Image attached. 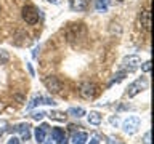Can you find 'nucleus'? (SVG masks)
Wrapping results in <instances>:
<instances>
[{
  "label": "nucleus",
  "instance_id": "nucleus-24",
  "mask_svg": "<svg viewBox=\"0 0 154 144\" xmlns=\"http://www.w3.org/2000/svg\"><path fill=\"white\" fill-rule=\"evenodd\" d=\"M42 104H48V106H55L56 103H55V101H53L51 98H47V96H43V103Z\"/></svg>",
  "mask_w": 154,
  "mask_h": 144
},
{
  "label": "nucleus",
  "instance_id": "nucleus-7",
  "mask_svg": "<svg viewBox=\"0 0 154 144\" xmlns=\"http://www.w3.org/2000/svg\"><path fill=\"white\" fill-rule=\"evenodd\" d=\"M14 131H18L21 134L23 141H29V138H31V125L29 123H19L14 127Z\"/></svg>",
  "mask_w": 154,
  "mask_h": 144
},
{
  "label": "nucleus",
  "instance_id": "nucleus-4",
  "mask_svg": "<svg viewBox=\"0 0 154 144\" xmlns=\"http://www.w3.org/2000/svg\"><path fill=\"white\" fill-rule=\"evenodd\" d=\"M79 93H80L82 98H85V99H93L95 94H96V85L90 83V82H85V83L80 85Z\"/></svg>",
  "mask_w": 154,
  "mask_h": 144
},
{
  "label": "nucleus",
  "instance_id": "nucleus-9",
  "mask_svg": "<svg viewBox=\"0 0 154 144\" xmlns=\"http://www.w3.org/2000/svg\"><path fill=\"white\" fill-rule=\"evenodd\" d=\"M140 22L146 31H149V27H151V13H149V10H143L140 13Z\"/></svg>",
  "mask_w": 154,
  "mask_h": 144
},
{
  "label": "nucleus",
  "instance_id": "nucleus-32",
  "mask_svg": "<svg viewBox=\"0 0 154 144\" xmlns=\"http://www.w3.org/2000/svg\"><path fill=\"white\" fill-rule=\"evenodd\" d=\"M45 144H53V139H51V136L47 139V142H45Z\"/></svg>",
  "mask_w": 154,
  "mask_h": 144
},
{
  "label": "nucleus",
  "instance_id": "nucleus-28",
  "mask_svg": "<svg viewBox=\"0 0 154 144\" xmlns=\"http://www.w3.org/2000/svg\"><path fill=\"white\" fill-rule=\"evenodd\" d=\"M88 144H100V141H98V139H96V138H91Z\"/></svg>",
  "mask_w": 154,
  "mask_h": 144
},
{
  "label": "nucleus",
  "instance_id": "nucleus-25",
  "mask_svg": "<svg viewBox=\"0 0 154 144\" xmlns=\"http://www.w3.org/2000/svg\"><path fill=\"white\" fill-rule=\"evenodd\" d=\"M8 144H19V139L13 136V138H10V139H8Z\"/></svg>",
  "mask_w": 154,
  "mask_h": 144
},
{
  "label": "nucleus",
  "instance_id": "nucleus-29",
  "mask_svg": "<svg viewBox=\"0 0 154 144\" xmlns=\"http://www.w3.org/2000/svg\"><path fill=\"white\" fill-rule=\"evenodd\" d=\"M27 69H29V74L34 77V69H32V66H31V64H27Z\"/></svg>",
  "mask_w": 154,
  "mask_h": 144
},
{
  "label": "nucleus",
  "instance_id": "nucleus-10",
  "mask_svg": "<svg viewBox=\"0 0 154 144\" xmlns=\"http://www.w3.org/2000/svg\"><path fill=\"white\" fill-rule=\"evenodd\" d=\"M88 7V0H71V10L74 11H85Z\"/></svg>",
  "mask_w": 154,
  "mask_h": 144
},
{
  "label": "nucleus",
  "instance_id": "nucleus-5",
  "mask_svg": "<svg viewBox=\"0 0 154 144\" xmlns=\"http://www.w3.org/2000/svg\"><path fill=\"white\" fill-rule=\"evenodd\" d=\"M140 64H141V61H140V58L135 56V55L124 58V61H122V67L125 69V72H127V70H128V72H133Z\"/></svg>",
  "mask_w": 154,
  "mask_h": 144
},
{
  "label": "nucleus",
  "instance_id": "nucleus-21",
  "mask_svg": "<svg viewBox=\"0 0 154 144\" xmlns=\"http://www.w3.org/2000/svg\"><path fill=\"white\" fill-rule=\"evenodd\" d=\"M7 128H8V122L7 120H0V136L7 131Z\"/></svg>",
  "mask_w": 154,
  "mask_h": 144
},
{
  "label": "nucleus",
  "instance_id": "nucleus-2",
  "mask_svg": "<svg viewBox=\"0 0 154 144\" xmlns=\"http://www.w3.org/2000/svg\"><path fill=\"white\" fill-rule=\"evenodd\" d=\"M140 123H141L140 117H137V115H132V117H128V118H125V120H124L122 128H124V131H125V133L133 134V133L140 128Z\"/></svg>",
  "mask_w": 154,
  "mask_h": 144
},
{
  "label": "nucleus",
  "instance_id": "nucleus-16",
  "mask_svg": "<svg viewBox=\"0 0 154 144\" xmlns=\"http://www.w3.org/2000/svg\"><path fill=\"white\" fill-rule=\"evenodd\" d=\"M42 103H43V96H42V94H38V96H34V99H32L31 103L27 104V109L31 110V109H34V107H35L37 104H42Z\"/></svg>",
  "mask_w": 154,
  "mask_h": 144
},
{
  "label": "nucleus",
  "instance_id": "nucleus-1",
  "mask_svg": "<svg viewBox=\"0 0 154 144\" xmlns=\"http://www.w3.org/2000/svg\"><path fill=\"white\" fill-rule=\"evenodd\" d=\"M23 19L27 24H35L38 21V10L32 5H26L23 7Z\"/></svg>",
  "mask_w": 154,
  "mask_h": 144
},
{
  "label": "nucleus",
  "instance_id": "nucleus-6",
  "mask_svg": "<svg viewBox=\"0 0 154 144\" xmlns=\"http://www.w3.org/2000/svg\"><path fill=\"white\" fill-rule=\"evenodd\" d=\"M43 83H45V86H47V90L50 91V93H58V91L61 90V82L56 79V77H53V75H50V77H47L45 80H43Z\"/></svg>",
  "mask_w": 154,
  "mask_h": 144
},
{
  "label": "nucleus",
  "instance_id": "nucleus-20",
  "mask_svg": "<svg viewBox=\"0 0 154 144\" xmlns=\"http://www.w3.org/2000/svg\"><path fill=\"white\" fill-rule=\"evenodd\" d=\"M45 115H47V112H43V110H35V112H32V118L34 120H42Z\"/></svg>",
  "mask_w": 154,
  "mask_h": 144
},
{
  "label": "nucleus",
  "instance_id": "nucleus-3",
  "mask_svg": "<svg viewBox=\"0 0 154 144\" xmlns=\"http://www.w3.org/2000/svg\"><path fill=\"white\" fill-rule=\"evenodd\" d=\"M146 85H148L146 79H138V80H135L132 85H128V90H127L128 98H133V96H137L138 93H141V91L146 88Z\"/></svg>",
  "mask_w": 154,
  "mask_h": 144
},
{
  "label": "nucleus",
  "instance_id": "nucleus-31",
  "mask_svg": "<svg viewBox=\"0 0 154 144\" xmlns=\"http://www.w3.org/2000/svg\"><path fill=\"white\" fill-rule=\"evenodd\" d=\"M109 144H120V142L117 141V139H116V141H114V139H112V138H111V139H109Z\"/></svg>",
  "mask_w": 154,
  "mask_h": 144
},
{
  "label": "nucleus",
  "instance_id": "nucleus-22",
  "mask_svg": "<svg viewBox=\"0 0 154 144\" xmlns=\"http://www.w3.org/2000/svg\"><path fill=\"white\" fill-rule=\"evenodd\" d=\"M141 70H143V72H146V74H148V72L151 70V61H146V62H143V66H141Z\"/></svg>",
  "mask_w": 154,
  "mask_h": 144
},
{
  "label": "nucleus",
  "instance_id": "nucleus-30",
  "mask_svg": "<svg viewBox=\"0 0 154 144\" xmlns=\"http://www.w3.org/2000/svg\"><path fill=\"white\" fill-rule=\"evenodd\" d=\"M37 51H38V46H35V48H34V51H32V56L34 58H37Z\"/></svg>",
  "mask_w": 154,
  "mask_h": 144
},
{
  "label": "nucleus",
  "instance_id": "nucleus-12",
  "mask_svg": "<svg viewBox=\"0 0 154 144\" xmlns=\"http://www.w3.org/2000/svg\"><path fill=\"white\" fill-rule=\"evenodd\" d=\"M67 114L72 115V117H75V118H80V117H84V115H85V109L84 107H69Z\"/></svg>",
  "mask_w": 154,
  "mask_h": 144
},
{
  "label": "nucleus",
  "instance_id": "nucleus-18",
  "mask_svg": "<svg viewBox=\"0 0 154 144\" xmlns=\"http://www.w3.org/2000/svg\"><path fill=\"white\" fill-rule=\"evenodd\" d=\"M125 75H127V72H125V70H120L119 74H116V75H114V79L109 82V85H112V83H119L120 80H124V77H125Z\"/></svg>",
  "mask_w": 154,
  "mask_h": 144
},
{
  "label": "nucleus",
  "instance_id": "nucleus-15",
  "mask_svg": "<svg viewBox=\"0 0 154 144\" xmlns=\"http://www.w3.org/2000/svg\"><path fill=\"white\" fill-rule=\"evenodd\" d=\"M66 134H64V131H63L61 128H53L51 130V139L53 141H60V139H63Z\"/></svg>",
  "mask_w": 154,
  "mask_h": 144
},
{
  "label": "nucleus",
  "instance_id": "nucleus-27",
  "mask_svg": "<svg viewBox=\"0 0 154 144\" xmlns=\"http://www.w3.org/2000/svg\"><path fill=\"white\" fill-rule=\"evenodd\" d=\"M58 144H69V142H67V139H66V136L64 138H63V139H60V141H56Z\"/></svg>",
  "mask_w": 154,
  "mask_h": 144
},
{
  "label": "nucleus",
  "instance_id": "nucleus-33",
  "mask_svg": "<svg viewBox=\"0 0 154 144\" xmlns=\"http://www.w3.org/2000/svg\"><path fill=\"white\" fill-rule=\"evenodd\" d=\"M50 2H51V3H56V0H50Z\"/></svg>",
  "mask_w": 154,
  "mask_h": 144
},
{
  "label": "nucleus",
  "instance_id": "nucleus-23",
  "mask_svg": "<svg viewBox=\"0 0 154 144\" xmlns=\"http://www.w3.org/2000/svg\"><path fill=\"white\" fill-rule=\"evenodd\" d=\"M143 142H144V144H151V133H149V131L144 133V136H143Z\"/></svg>",
  "mask_w": 154,
  "mask_h": 144
},
{
  "label": "nucleus",
  "instance_id": "nucleus-13",
  "mask_svg": "<svg viewBox=\"0 0 154 144\" xmlns=\"http://www.w3.org/2000/svg\"><path fill=\"white\" fill-rule=\"evenodd\" d=\"M108 5H109V0H95V8L100 13H104L108 10Z\"/></svg>",
  "mask_w": 154,
  "mask_h": 144
},
{
  "label": "nucleus",
  "instance_id": "nucleus-19",
  "mask_svg": "<svg viewBox=\"0 0 154 144\" xmlns=\"http://www.w3.org/2000/svg\"><path fill=\"white\" fill-rule=\"evenodd\" d=\"M10 59V55H8V51H5V50H0V64H7Z\"/></svg>",
  "mask_w": 154,
  "mask_h": 144
},
{
  "label": "nucleus",
  "instance_id": "nucleus-14",
  "mask_svg": "<svg viewBox=\"0 0 154 144\" xmlns=\"http://www.w3.org/2000/svg\"><path fill=\"white\" fill-rule=\"evenodd\" d=\"M88 123L90 125H100L101 123V115L98 112H90L88 114Z\"/></svg>",
  "mask_w": 154,
  "mask_h": 144
},
{
  "label": "nucleus",
  "instance_id": "nucleus-17",
  "mask_svg": "<svg viewBox=\"0 0 154 144\" xmlns=\"http://www.w3.org/2000/svg\"><path fill=\"white\" fill-rule=\"evenodd\" d=\"M48 115H50L51 120H58V122H64V120H66V115L61 114V112H50Z\"/></svg>",
  "mask_w": 154,
  "mask_h": 144
},
{
  "label": "nucleus",
  "instance_id": "nucleus-8",
  "mask_svg": "<svg viewBox=\"0 0 154 144\" xmlns=\"http://www.w3.org/2000/svg\"><path fill=\"white\" fill-rule=\"evenodd\" d=\"M47 131H48V125H47V123H42L38 128H35V139H37V142H38V144L45 142Z\"/></svg>",
  "mask_w": 154,
  "mask_h": 144
},
{
  "label": "nucleus",
  "instance_id": "nucleus-26",
  "mask_svg": "<svg viewBox=\"0 0 154 144\" xmlns=\"http://www.w3.org/2000/svg\"><path fill=\"white\" fill-rule=\"evenodd\" d=\"M111 123L117 127V125H119V118H117V117H111Z\"/></svg>",
  "mask_w": 154,
  "mask_h": 144
},
{
  "label": "nucleus",
  "instance_id": "nucleus-11",
  "mask_svg": "<svg viewBox=\"0 0 154 144\" xmlns=\"http://www.w3.org/2000/svg\"><path fill=\"white\" fill-rule=\"evenodd\" d=\"M88 139V134L80 131V133H74V136H72V142L74 144H85V141Z\"/></svg>",
  "mask_w": 154,
  "mask_h": 144
}]
</instances>
